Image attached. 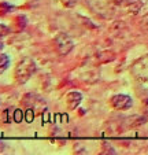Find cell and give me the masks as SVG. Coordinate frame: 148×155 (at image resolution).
<instances>
[{"instance_id": "6da1fadb", "label": "cell", "mask_w": 148, "mask_h": 155, "mask_svg": "<svg viewBox=\"0 0 148 155\" xmlns=\"http://www.w3.org/2000/svg\"><path fill=\"white\" fill-rule=\"evenodd\" d=\"M36 71V63L33 59L25 58L18 62L14 70V80L17 84H25Z\"/></svg>"}, {"instance_id": "7a4b0ae2", "label": "cell", "mask_w": 148, "mask_h": 155, "mask_svg": "<svg viewBox=\"0 0 148 155\" xmlns=\"http://www.w3.org/2000/svg\"><path fill=\"white\" fill-rule=\"evenodd\" d=\"M132 73H133L136 81L144 89H148V55L137 61L132 66Z\"/></svg>"}, {"instance_id": "3957f363", "label": "cell", "mask_w": 148, "mask_h": 155, "mask_svg": "<svg viewBox=\"0 0 148 155\" xmlns=\"http://www.w3.org/2000/svg\"><path fill=\"white\" fill-rule=\"evenodd\" d=\"M110 106L114 108V110H119V111H125V110H129V108L133 106V100L129 95L125 94H118L111 96V99L108 100Z\"/></svg>"}, {"instance_id": "277c9868", "label": "cell", "mask_w": 148, "mask_h": 155, "mask_svg": "<svg viewBox=\"0 0 148 155\" xmlns=\"http://www.w3.org/2000/svg\"><path fill=\"white\" fill-rule=\"evenodd\" d=\"M64 102H66L69 110H76V108L80 106V103L82 102V95L77 91H71L66 95Z\"/></svg>"}, {"instance_id": "5b68a950", "label": "cell", "mask_w": 148, "mask_h": 155, "mask_svg": "<svg viewBox=\"0 0 148 155\" xmlns=\"http://www.w3.org/2000/svg\"><path fill=\"white\" fill-rule=\"evenodd\" d=\"M26 25H28V18L23 14H18L11 19L10 29H11V32H21V30L26 28Z\"/></svg>"}, {"instance_id": "8992f818", "label": "cell", "mask_w": 148, "mask_h": 155, "mask_svg": "<svg viewBox=\"0 0 148 155\" xmlns=\"http://www.w3.org/2000/svg\"><path fill=\"white\" fill-rule=\"evenodd\" d=\"M15 10V7L8 2H0V18H6Z\"/></svg>"}, {"instance_id": "52a82bcc", "label": "cell", "mask_w": 148, "mask_h": 155, "mask_svg": "<svg viewBox=\"0 0 148 155\" xmlns=\"http://www.w3.org/2000/svg\"><path fill=\"white\" fill-rule=\"evenodd\" d=\"M10 63H11V56L4 52L0 54V74L7 71V69L10 68Z\"/></svg>"}, {"instance_id": "ba28073f", "label": "cell", "mask_w": 148, "mask_h": 155, "mask_svg": "<svg viewBox=\"0 0 148 155\" xmlns=\"http://www.w3.org/2000/svg\"><path fill=\"white\" fill-rule=\"evenodd\" d=\"M77 2H78V0H61L62 6L66 7V8H73V7H76Z\"/></svg>"}, {"instance_id": "9c48e42d", "label": "cell", "mask_w": 148, "mask_h": 155, "mask_svg": "<svg viewBox=\"0 0 148 155\" xmlns=\"http://www.w3.org/2000/svg\"><path fill=\"white\" fill-rule=\"evenodd\" d=\"M132 2H136V0H117V3L121 6H125L126 3H132Z\"/></svg>"}, {"instance_id": "30bf717a", "label": "cell", "mask_w": 148, "mask_h": 155, "mask_svg": "<svg viewBox=\"0 0 148 155\" xmlns=\"http://www.w3.org/2000/svg\"><path fill=\"white\" fill-rule=\"evenodd\" d=\"M3 50H4V41L0 38V54L3 52Z\"/></svg>"}, {"instance_id": "8fae6325", "label": "cell", "mask_w": 148, "mask_h": 155, "mask_svg": "<svg viewBox=\"0 0 148 155\" xmlns=\"http://www.w3.org/2000/svg\"><path fill=\"white\" fill-rule=\"evenodd\" d=\"M3 150H4V143L0 140V152H3Z\"/></svg>"}]
</instances>
